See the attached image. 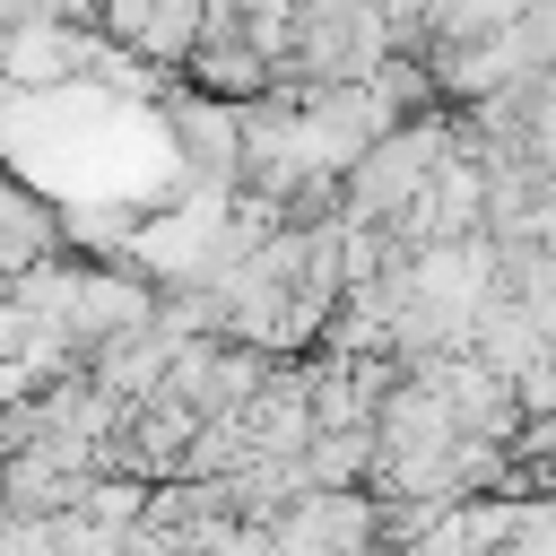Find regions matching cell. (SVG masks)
Returning a JSON list of instances; mask_svg holds the SVG:
<instances>
[{"instance_id": "cell-1", "label": "cell", "mask_w": 556, "mask_h": 556, "mask_svg": "<svg viewBox=\"0 0 556 556\" xmlns=\"http://www.w3.org/2000/svg\"><path fill=\"white\" fill-rule=\"evenodd\" d=\"M460 156V130L443 122V113H426V122H400L348 182H339V226H391L443 165Z\"/></svg>"}, {"instance_id": "cell-2", "label": "cell", "mask_w": 556, "mask_h": 556, "mask_svg": "<svg viewBox=\"0 0 556 556\" xmlns=\"http://www.w3.org/2000/svg\"><path fill=\"white\" fill-rule=\"evenodd\" d=\"M278 556H391V504L374 486H356V495H304L278 521Z\"/></svg>"}, {"instance_id": "cell-3", "label": "cell", "mask_w": 556, "mask_h": 556, "mask_svg": "<svg viewBox=\"0 0 556 556\" xmlns=\"http://www.w3.org/2000/svg\"><path fill=\"white\" fill-rule=\"evenodd\" d=\"M278 61L252 43V35H208L200 43V61H191V87L200 96H217V104H269L278 96V78H269Z\"/></svg>"}, {"instance_id": "cell-4", "label": "cell", "mask_w": 556, "mask_h": 556, "mask_svg": "<svg viewBox=\"0 0 556 556\" xmlns=\"http://www.w3.org/2000/svg\"><path fill=\"white\" fill-rule=\"evenodd\" d=\"M148 321H156V295H148V278L87 269V287H78V313H70V330L87 339V356H96L104 339H122V330H148Z\"/></svg>"}, {"instance_id": "cell-5", "label": "cell", "mask_w": 556, "mask_h": 556, "mask_svg": "<svg viewBox=\"0 0 556 556\" xmlns=\"http://www.w3.org/2000/svg\"><path fill=\"white\" fill-rule=\"evenodd\" d=\"M43 243H52V217L35 200H9V287L43 269Z\"/></svg>"}]
</instances>
